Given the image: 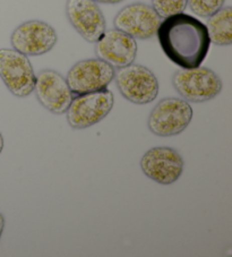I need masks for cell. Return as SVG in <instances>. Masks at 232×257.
<instances>
[{"mask_svg":"<svg viewBox=\"0 0 232 257\" xmlns=\"http://www.w3.org/2000/svg\"><path fill=\"white\" fill-rule=\"evenodd\" d=\"M157 35L164 55L186 69L200 66L211 46L206 25L184 13L161 22Z\"/></svg>","mask_w":232,"mask_h":257,"instance_id":"1","label":"cell"},{"mask_svg":"<svg viewBox=\"0 0 232 257\" xmlns=\"http://www.w3.org/2000/svg\"><path fill=\"white\" fill-rule=\"evenodd\" d=\"M113 104V94L108 88L75 95L66 111L67 121L74 130L94 126L108 116Z\"/></svg>","mask_w":232,"mask_h":257,"instance_id":"2","label":"cell"},{"mask_svg":"<svg viewBox=\"0 0 232 257\" xmlns=\"http://www.w3.org/2000/svg\"><path fill=\"white\" fill-rule=\"evenodd\" d=\"M172 85L187 102H206L220 94L223 84L221 78L206 67L182 68L173 74Z\"/></svg>","mask_w":232,"mask_h":257,"instance_id":"3","label":"cell"},{"mask_svg":"<svg viewBox=\"0 0 232 257\" xmlns=\"http://www.w3.org/2000/svg\"><path fill=\"white\" fill-rule=\"evenodd\" d=\"M191 119L193 109L186 100L164 97L151 111L147 126L157 136H176L189 126Z\"/></svg>","mask_w":232,"mask_h":257,"instance_id":"4","label":"cell"},{"mask_svg":"<svg viewBox=\"0 0 232 257\" xmlns=\"http://www.w3.org/2000/svg\"><path fill=\"white\" fill-rule=\"evenodd\" d=\"M114 79L120 94L135 104H147L158 96V78L145 66L133 63L118 68Z\"/></svg>","mask_w":232,"mask_h":257,"instance_id":"5","label":"cell"},{"mask_svg":"<svg viewBox=\"0 0 232 257\" xmlns=\"http://www.w3.org/2000/svg\"><path fill=\"white\" fill-rule=\"evenodd\" d=\"M0 77L13 95L28 97L34 91L37 75L28 56L15 49H0Z\"/></svg>","mask_w":232,"mask_h":257,"instance_id":"6","label":"cell"},{"mask_svg":"<svg viewBox=\"0 0 232 257\" xmlns=\"http://www.w3.org/2000/svg\"><path fill=\"white\" fill-rule=\"evenodd\" d=\"M114 68L99 58L76 63L67 73L66 82L73 96L100 91L108 87L114 78Z\"/></svg>","mask_w":232,"mask_h":257,"instance_id":"7","label":"cell"},{"mask_svg":"<svg viewBox=\"0 0 232 257\" xmlns=\"http://www.w3.org/2000/svg\"><path fill=\"white\" fill-rule=\"evenodd\" d=\"M55 29L46 22L33 20L17 26L12 33L11 43L16 51L25 56H42L56 46Z\"/></svg>","mask_w":232,"mask_h":257,"instance_id":"8","label":"cell"},{"mask_svg":"<svg viewBox=\"0 0 232 257\" xmlns=\"http://www.w3.org/2000/svg\"><path fill=\"white\" fill-rule=\"evenodd\" d=\"M161 17L152 6L134 3L122 8L114 16L113 25L134 39L147 40L157 35Z\"/></svg>","mask_w":232,"mask_h":257,"instance_id":"9","label":"cell"},{"mask_svg":"<svg viewBox=\"0 0 232 257\" xmlns=\"http://www.w3.org/2000/svg\"><path fill=\"white\" fill-rule=\"evenodd\" d=\"M141 168L147 178L155 183L171 185L180 178L184 171V160L175 149L158 146L142 157Z\"/></svg>","mask_w":232,"mask_h":257,"instance_id":"10","label":"cell"},{"mask_svg":"<svg viewBox=\"0 0 232 257\" xmlns=\"http://www.w3.org/2000/svg\"><path fill=\"white\" fill-rule=\"evenodd\" d=\"M66 16L76 32L90 43H95L106 30L105 17L94 0H67Z\"/></svg>","mask_w":232,"mask_h":257,"instance_id":"11","label":"cell"},{"mask_svg":"<svg viewBox=\"0 0 232 257\" xmlns=\"http://www.w3.org/2000/svg\"><path fill=\"white\" fill-rule=\"evenodd\" d=\"M34 92L42 107L55 114L66 113L73 100L66 78L52 69H43L38 73Z\"/></svg>","mask_w":232,"mask_h":257,"instance_id":"12","label":"cell"},{"mask_svg":"<svg viewBox=\"0 0 232 257\" xmlns=\"http://www.w3.org/2000/svg\"><path fill=\"white\" fill-rule=\"evenodd\" d=\"M95 55L113 68L125 67L136 59V40L117 29L105 30L95 42Z\"/></svg>","mask_w":232,"mask_h":257,"instance_id":"13","label":"cell"},{"mask_svg":"<svg viewBox=\"0 0 232 257\" xmlns=\"http://www.w3.org/2000/svg\"><path fill=\"white\" fill-rule=\"evenodd\" d=\"M206 29L209 40L215 46H230L232 43V8L222 7L209 16Z\"/></svg>","mask_w":232,"mask_h":257,"instance_id":"14","label":"cell"},{"mask_svg":"<svg viewBox=\"0 0 232 257\" xmlns=\"http://www.w3.org/2000/svg\"><path fill=\"white\" fill-rule=\"evenodd\" d=\"M151 3L159 16L163 19L181 14L187 8V0H151Z\"/></svg>","mask_w":232,"mask_h":257,"instance_id":"15","label":"cell"},{"mask_svg":"<svg viewBox=\"0 0 232 257\" xmlns=\"http://www.w3.org/2000/svg\"><path fill=\"white\" fill-rule=\"evenodd\" d=\"M225 0H187V5L195 15L199 17H209L221 10Z\"/></svg>","mask_w":232,"mask_h":257,"instance_id":"16","label":"cell"},{"mask_svg":"<svg viewBox=\"0 0 232 257\" xmlns=\"http://www.w3.org/2000/svg\"><path fill=\"white\" fill-rule=\"evenodd\" d=\"M94 2L100 4H108V5H114V4H119L124 2V0H94Z\"/></svg>","mask_w":232,"mask_h":257,"instance_id":"17","label":"cell"},{"mask_svg":"<svg viewBox=\"0 0 232 257\" xmlns=\"http://www.w3.org/2000/svg\"><path fill=\"white\" fill-rule=\"evenodd\" d=\"M4 229H5V218H4V215L0 213V239H2Z\"/></svg>","mask_w":232,"mask_h":257,"instance_id":"18","label":"cell"},{"mask_svg":"<svg viewBox=\"0 0 232 257\" xmlns=\"http://www.w3.org/2000/svg\"><path fill=\"white\" fill-rule=\"evenodd\" d=\"M4 150V137L2 135V133H0V153L3 152Z\"/></svg>","mask_w":232,"mask_h":257,"instance_id":"19","label":"cell"}]
</instances>
